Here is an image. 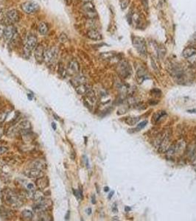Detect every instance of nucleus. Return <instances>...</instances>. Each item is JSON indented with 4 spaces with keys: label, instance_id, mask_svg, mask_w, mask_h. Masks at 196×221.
I'll list each match as a JSON object with an SVG mask.
<instances>
[{
    "label": "nucleus",
    "instance_id": "obj_1",
    "mask_svg": "<svg viewBox=\"0 0 196 221\" xmlns=\"http://www.w3.org/2000/svg\"><path fill=\"white\" fill-rule=\"evenodd\" d=\"M4 201L7 205L14 208H18L22 205V200L14 192V191L10 190H6L4 191L3 194Z\"/></svg>",
    "mask_w": 196,
    "mask_h": 221
},
{
    "label": "nucleus",
    "instance_id": "obj_2",
    "mask_svg": "<svg viewBox=\"0 0 196 221\" xmlns=\"http://www.w3.org/2000/svg\"><path fill=\"white\" fill-rule=\"evenodd\" d=\"M133 46H134L135 50L138 52L139 54L143 57L147 55V46L145 40L140 36H134L132 39Z\"/></svg>",
    "mask_w": 196,
    "mask_h": 221
},
{
    "label": "nucleus",
    "instance_id": "obj_3",
    "mask_svg": "<svg viewBox=\"0 0 196 221\" xmlns=\"http://www.w3.org/2000/svg\"><path fill=\"white\" fill-rule=\"evenodd\" d=\"M116 72L121 78H127L131 74V67L128 61H121L116 66Z\"/></svg>",
    "mask_w": 196,
    "mask_h": 221
},
{
    "label": "nucleus",
    "instance_id": "obj_4",
    "mask_svg": "<svg viewBox=\"0 0 196 221\" xmlns=\"http://www.w3.org/2000/svg\"><path fill=\"white\" fill-rule=\"evenodd\" d=\"M22 10L25 13L27 14H34L37 13L40 9V6L37 2L34 1H27V2H24L21 5Z\"/></svg>",
    "mask_w": 196,
    "mask_h": 221
},
{
    "label": "nucleus",
    "instance_id": "obj_5",
    "mask_svg": "<svg viewBox=\"0 0 196 221\" xmlns=\"http://www.w3.org/2000/svg\"><path fill=\"white\" fill-rule=\"evenodd\" d=\"M20 19V13L17 10L13 9L7 11L5 16V24L7 25H14Z\"/></svg>",
    "mask_w": 196,
    "mask_h": 221
},
{
    "label": "nucleus",
    "instance_id": "obj_6",
    "mask_svg": "<svg viewBox=\"0 0 196 221\" xmlns=\"http://www.w3.org/2000/svg\"><path fill=\"white\" fill-rule=\"evenodd\" d=\"M37 43H38L37 37L35 35H33V34L29 35L24 45V53L26 54H30V52H32L35 49V47L38 45Z\"/></svg>",
    "mask_w": 196,
    "mask_h": 221
},
{
    "label": "nucleus",
    "instance_id": "obj_7",
    "mask_svg": "<svg viewBox=\"0 0 196 221\" xmlns=\"http://www.w3.org/2000/svg\"><path fill=\"white\" fill-rule=\"evenodd\" d=\"M58 50L55 47L44 49V61H46L47 63H52L53 61L56 60L57 57H58Z\"/></svg>",
    "mask_w": 196,
    "mask_h": 221
},
{
    "label": "nucleus",
    "instance_id": "obj_8",
    "mask_svg": "<svg viewBox=\"0 0 196 221\" xmlns=\"http://www.w3.org/2000/svg\"><path fill=\"white\" fill-rule=\"evenodd\" d=\"M83 10L88 19H95L97 16L95 5L91 3V2L84 3L83 6Z\"/></svg>",
    "mask_w": 196,
    "mask_h": 221
},
{
    "label": "nucleus",
    "instance_id": "obj_9",
    "mask_svg": "<svg viewBox=\"0 0 196 221\" xmlns=\"http://www.w3.org/2000/svg\"><path fill=\"white\" fill-rule=\"evenodd\" d=\"M80 71V65L76 60H71L67 70V74L71 76H76Z\"/></svg>",
    "mask_w": 196,
    "mask_h": 221
},
{
    "label": "nucleus",
    "instance_id": "obj_10",
    "mask_svg": "<svg viewBox=\"0 0 196 221\" xmlns=\"http://www.w3.org/2000/svg\"><path fill=\"white\" fill-rule=\"evenodd\" d=\"M159 145V150L161 153H165L168 150V148L170 146V136H169V134H166L162 137V139H161Z\"/></svg>",
    "mask_w": 196,
    "mask_h": 221
},
{
    "label": "nucleus",
    "instance_id": "obj_11",
    "mask_svg": "<svg viewBox=\"0 0 196 221\" xmlns=\"http://www.w3.org/2000/svg\"><path fill=\"white\" fill-rule=\"evenodd\" d=\"M52 206V203L50 201L47 200H44L41 202H38L37 204L33 207L34 211L36 212H43V211H46L50 206Z\"/></svg>",
    "mask_w": 196,
    "mask_h": 221
},
{
    "label": "nucleus",
    "instance_id": "obj_12",
    "mask_svg": "<svg viewBox=\"0 0 196 221\" xmlns=\"http://www.w3.org/2000/svg\"><path fill=\"white\" fill-rule=\"evenodd\" d=\"M17 33L16 29L13 25H7L5 26L3 36L7 41H10L14 38V35Z\"/></svg>",
    "mask_w": 196,
    "mask_h": 221
},
{
    "label": "nucleus",
    "instance_id": "obj_13",
    "mask_svg": "<svg viewBox=\"0 0 196 221\" xmlns=\"http://www.w3.org/2000/svg\"><path fill=\"white\" fill-rule=\"evenodd\" d=\"M34 51V56L35 60L39 63H42L44 61V48L42 44H38L35 47Z\"/></svg>",
    "mask_w": 196,
    "mask_h": 221
},
{
    "label": "nucleus",
    "instance_id": "obj_14",
    "mask_svg": "<svg viewBox=\"0 0 196 221\" xmlns=\"http://www.w3.org/2000/svg\"><path fill=\"white\" fill-rule=\"evenodd\" d=\"M26 175L31 178H38L43 176V170L31 167L27 171H26Z\"/></svg>",
    "mask_w": 196,
    "mask_h": 221
},
{
    "label": "nucleus",
    "instance_id": "obj_15",
    "mask_svg": "<svg viewBox=\"0 0 196 221\" xmlns=\"http://www.w3.org/2000/svg\"><path fill=\"white\" fill-rule=\"evenodd\" d=\"M87 36L91 40L94 41H100L103 38L101 33L100 32L97 30L96 29H90L88 32H87Z\"/></svg>",
    "mask_w": 196,
    "mask_h": 221
},
{
    "label": "nucleus",
    "instance_id": "obj_16",
    "mask_svg": "<svg viewBox=\"0 0 196 221\" xmlns=\"http://www.w3.org/2000/svg\"><path fill=\"white\" fill-rule=\"evenodd\" d=\"M18 128L19 131L22 132V134H25V133L29 132L31 129V124L28 120L22 121L20 123L18 124Z\"/></svg>",
    "mask_w": 196,
    "mask_h": 221
},
{
    "label": "nucleus",
    "instance_id": "obj_17",
    "mask_svg": "<svg viewBox=\"0 0 196 221\" xmlns=\"http://www.w3.org/2000/svg\"><path fill=\"white\" fill-rule=\"evenodd\" d=\"M36 186L40 190H44L49 186V180L47 177H40L37 178Z\"/></svg>",
    "mask_w": 196,
    "mask_h": 221
},
{
    "label": "nucleus",
    "instance_id": "obj_18",
    "mask_svg": "<svg viewBox=\"0 0 196 221\" xmlns=\"http://www.w3.org/2000/svg\"><path fill=\"white\" fill-rule=\"evenodd\" d=\"M196 55V50L193 47H186L183 51L182 55L185 58H190Z\"/></svg>",
    "mask_w": 196,
    "mask_h": 221
},
{
    "label": "nucleus",
    "instance_id": "obj_19",
    "mask_svg": "<svg viewBox=\"0 0 196 221\" xmlns=\"http://www.w3.org/2000/svg\"><path fill=\"white\" fill-rule=\"evenodd\" d=\"M90 88L88 87V86H87L86 83H83V84H80L75 87L76 92L78 94H80V95H84V94H86V92Z\"/></svg>",
    "mask_w": 196,
    "mask_h": 221
},
{
    "label": "nucleus",
    "instance_id": "obj_20",
    "mask_svg": "<svg viewBox=\"0 0 196 221\" xmlns=\"http://www.w3.org/2000/svg\"><path fill=\"white\" fill-rule=\"evenodd\" d=\"M49 27L47 23L45 22H40L38 25V33H40L41 35H46L47 33H48Z\"/></svg>",
    "mask_w": 196,
    "mask_h": 221
},
{
    "label": "nucleus",
    "instance_id": "obj_21",
    "mask_svg": "<svg viewBox=\"0 0 196 221\" xmlns=\"http://www.w3.org/2000/svg\"><path fill=\"white\" fill-rule=\"evenodd\" d=\"M71 83L75 86V87L80 84H83V83H85L86 82V78L83 77V76H78L76 75L75 76V78L71 80Z\"/></svg>",
    "mask_w": 196,
    "mask_h": 221
},
{
    "label": "nucleus",
    "instance_id": "obj_22",
    "mask_svg": "<svg viewBox=\"0 0 196 221\" xmlns=\"http://www.w3.org/2000/svg\"><path fill=\"white\" fill-rule=\"evenodd\" d=\"M147 78V74L146 72L143 69H140V70L137 71V80H138L139 83H142L143 81L145 80Z\"/></svg>",
    "mask_w": 196,
    "mask_h": 221
},
{
    "label": "nucleus",
    "instance_id": "obj_23",
    "mask_svg": "<svg viewBox=\"0 0 196 221\" xmlns=\"http://www.w3.org/2000/svg\"><path fill=\"white\" fill-rule=\"evenodd\" d=\"M33 217V213L30 210L25 209L22 212V218L24 220H32Z\"/></svg>",
    "mask_w": 196,
    "mask_h": 221
},
{
    "label": "nucleus",
    "instance_id": "obj_24",
    "mask_svg": "<svg viewBox=\"0 0 196 221\" xmlns=\"http://www.w3.org/2000/svg\"><path fill=\"white\" fill-rule=\"evenodd\" d=\"M140 117H128L125 120V122L128 124V126H135L137 122L140 121Z\"/></svg>",
    "mask_w": 196,
    "mask_h": 221
},
{
    "label": "nucleus",
    "instance_id": "obj_25",
    "mask_svg": "<svg viewBox=\"0 0 196 221\" xmlns=\"http://www.w3.org/2000/svg\"><path fill=\"white\" fill-rule=\"evenodd\" d=\"M33 199L38 203V202H41L44 201V196L43 193L40 190H38V191L35 192V193L33 194Z\"/></svg>",
    "mask_w": 196,
    "mask_h": 221
},
{
    "label": "nucleus",
    "instance_id": "obj_26",
    "mask_svg": "<svg viewBox=\"0 0 196 221\" xmlns=\"http://www.w3.org/2000/svg\"><path fill=\"white\" fill-rule=\"evenodd\" d=\"M11 211L10 210L4 208V207H1L0 208V215H1V217L2 218H9L11 215Z\"/></svg>",
    "mask_w": 196,
    "mask_h": 221
},
{
    "label": "nucleus",
    "instance_id": "obj_27",
    "mask_svg": "<svg viewBox=\"0 0 196 221\" xmlns=\"http://www.w3.org/2000/svg\"><path fill=\"white\" fill-rule=\"evenodd\" d=\"M166 112L165 111H163V110H160V111H158V112H156V114H154L153 117V121L155 122H157L159 121V119L161 118H162L164 116L166 115Z\"/></svg>",
    "mask_w": 196,
    "mask_h": 221
},
{
    "label": "nucleus",
    "instance_id": "obj_28",
    "mask_svg": "<svg viewBox=\"0 0 196 221\" xmlns=\"http://www.w3.org/2000/svg\"><path fill=\"white\" fill-rule=\"evenodd\" d=\"M31 167H35V168L39 169V170H43L45 168L44 164H42V162H38V161H36V162H33V164H32V166H31Z\"/></svg>",
    "mask_w": 196,
    "mask_h": 221
},
{
    "label": "nucleus",
    "instance_id": "obj_29",
    "mask_svg": "<svg viewBox=\"0 0 196 221\" xmlns=\"http://www.w3.org/2000/svg\"><path fill=\"white\" fill-rule=\"evenodd\" d=\"M147 124H148V121L147 120L142 121V122H141L140 123H139L138 125H137L136 128L132 129V130H134L135 131H140V130H141L142 129H143L145 127V126H147Z\"/></svg>",
    "mask_w": 196,
    "mask_h": 221
},
{
    "label": "nucleus",
    "instance_id": "obj_30",
    "mask_svg": "<svg viewBox=\"0 0 196 221\" xmlns=\"http://www.w3.org/2000/svg\"><path fill=\"white\" fill-rule=\"evenodd\" d=\"M8 111H7V110H2V111H1L0 112V123H2V122H3L6 119V118H7V115H8Z\"/></svg>",
    "mask_w": 196,
    "mask_h": 221
},
{
    "label": "nucleus",
    "instance_id": "obj_31",
    "mask_svg": "<svg viewBox=\"0 0 196 221\" xmlns=\"http://www.w3.org/2000/svg\"><path fill=\"white\" fill-rule=\"evenodd\" d=\"M73 192H74V195H75V196L76 197L77 199L78 200V201H80L81 198L83 197L81 190H73Z\"/></svg>",
    "mask_w": 196,
    "mask_h": 221
},
{
    "label": "nucleus",
    "instance_id": "obj_32",
    "mask_svg": "<svg viewBox=\"0 0 196 221\" xmlns=\"http://www.w3.org/2000/svg\"><path fill=\"white\" fill-rule=\"evenodd\" d=\"M130 3V0H122L120 5H121V8L122 10H125V8H127V7L128 6Z\"/></svg>",
    "mask_w": 196,
    "mask_h": 221
},
{
    "label": "nucleus",
    "instance_id": "obj_33",
    "mask_svg": "<svg viewBox=\"0 0 196 221\" xmlns=\"http://www.w3.org/2000/svg\"><path fill=\"white\" fill-rule=\"evenodd\" d=\"M142 4L143 5V8L146 12L148 11L149 9V4H148V0H142Z\"/></svg>",
    "mask_w": 196,
    "mask_h": 221
},
{
    "label": "nucleus",
    "instance_id": "obj_34",
    "mask_svg": "<svg viewBox=\"0 0 196 221\" xmlns=\"http://www.w3.org/2000/svg\"><path fill=\"white\" fill-rule=\"evenodd\" d=\"M5 26H6V25H5V23H2V22L1 23V22H0V38L2 36H3Z\"/></svg>",
    "mask_w": 196,
    "mask_h": 221
},
{
    "label": "nucleus",
    "instance_id": "obj_35",
    "mask_svg": "<svg viewBox=\"0 0 196 221\" xmlns=\"http://www.w3.org/2000/svg\"><path fill=\"white\" fill-rule=\"evenodd\" d=\"M8 151V147L5 146H0V156L6 153Z\"/></svg>",
    "mask_w": 196,
    "mask_h": 221
},
{
    "label": "nucleus",
    "instance_id": "obj_36",
    "mask_svg": "<svg viewBox=\"0 0 196 221\" xmlns=\"http://www.w3.org/2000/svg\"><path fill=\"white\" fill-rule=\"evenodd\" d=\"M59 73H60L61 75L63 77V78H65V75H66V74H67V71L64 70V68L63 67V66H61V64L60 67H59Z\"/></svg>",
    "mask_w": 196,
    "mask_h": 221
},
{
    "label": "nucleus",
    "instance_id": "obj_37",
    "mask_svg": "<svg viewBox=\"0 0 196 221\" xmlns=\"http://www.w3.org/2000/svg\"><path fill=\"white\" fill-rule=\"evenodd\" d=\"M59 40H60L61 42H62V43H64V42L67 41V40H68V38H67V35H66V34H64V33H62L61 35H60V37H59Z\"/></svg>",
    "mask_w": 196,
    "mask_h": 221
},
{
    "label": "nucleus",
    "instance_id": "obj_38",
    "mask_svg": "<svg viewBox=\"0 0 196 221\" xmlns=\"http://www.w3.org/2000/svg\"><path fill=\"white\" fill-rule=\"evenodd\" d=\"M151 93L153 94H156V95H158V96H160L161 94V91H160V90H159L158 89H153V90L151 91Z\"/></svg>",
    "mask_w": 196,
    "mask_h": 221
},
{
    "label": "nucleus",
    "instance_id": "obj_39",
    "mask_svg": "<svg viewBox=\"0 0 196 221\" xmlns=\"http://www.w3.org/2000/svg\"><path fill=\"white\" fill-rule=\"evenodd\" d=\"M34 187H35V186H34V184L33 183H29L27 185V190H33Z\"/></svg>",
    "mask_w": 196,
    "mask_h": 221
},
{
    "label": "nucleus",
    "instance_id": "obj_40",
    "mask_svg": "<svg viewBox=\"0 0 196 221\" xmlns=\"http://www.w3.org/2000/svg\"><path fill=\"white\" fill-rule=\"evenodd\" d=\"M64 2L67 6H70L72 3V0H64Z\"/></svg>",
    "mask_w": 196,
    "mask_h": 221
},
{
    "label": "nucleus",
    "instance_id": "obj_41",
    "mask_svg": "<svg viewBox=\"0 0 196 221\" xmlns=\"http://www.w3.org/2000/svg\"><path fill=\"white\" fill-rule=\"evenodd\" d=\"M91 203H93V204H95V203H96V201H95V195H92V196H91Z\"/></svg>",
    "mask_w": 196,
    "mask_h": 221
},
{
    "label": "nucleus",
    "instance_id": "obj_42",
    "mask_svg": "<svg viewBox=\"0 0 196 221\" xmlns=\"http://www.w3.org/2000/svg\"><path fill=\"white\" fill-rule=\"evenodd\" d=\"M52 128H53L54 130H56L57 127H56V124H55V122H52Z\"/></svg>",
    "mask_w": 196,
    "mask_h": 221
},
{
    "label": "nucleus",
    "instance_id": "obj_43",
    "mask_svg": "<svg viewBox=\"0 0 196 221\" xmlns=\"http://www.w3.org/2000/svg\"><path fill=\"white\" fill-rule=\"evenodd\" d=\"M112 211H113L114 213L117 212V209H116V206H115V204H114V206H113V207H112Z\"/></svg>",
    "mask_w": 196,
    "mask_h": 221
},
{
    "label": "nucleus",
    "instance_id": "obj_44",
    "mask_svg": "<svg viewBox=\"0 0 196 221\" xmlns=\"http://www.w3.org/2000/svg\"><path fill=\"white\" fill-rule=\"evenodd\" d=\"M2 135H3V129L0 127V138L2 136Z\"/></svg>",
    "mask_w": 196,
    "mask_h": 221
},
{
    "label": "nucleus",
    "instance_id": "obj_45",
    "mask_svg": "<svg viewBox=\"0 0 196 221\" xmlns=\"http://www.w3.org/2000/svg\"><path fill=\"white\" fill-rule=\"evenodd\" d=\"M86 211H87V214H88V215H91V209L88 208V209L86 210Z\"/></svg>",
    "mask_w": 196,
    "mask_h": 221
},
{
    "label": "nucleus",
    "instance_id": "obj_46",
    "mask_svg": "<svg viewBox=\"0 0 196 221\" xmlns=\"http://www.w3.org/2000/svg\"><path fill=\"white\" fill-rule=\"evenodd\" d=\"M69 214H70V212L69 211H68V212H67V215H66V217H65V218H66V220H69Z\"/></svg>",
    "mask_w": 196,
    "mask_h": 221
},
{
    "label": "nucleus",
    "instance_id": "obj_47",
    "mask_svg": "<svg viewBox=\"0 0 196 221\" xmlns=\"http://www.w3.org/2000/svg\"><path fill=\"white\" fill-rule=\"evenodd\" d=\"M80 1H81V2H84V3H86V2H91L92 0H80Z\"/></svg>",
    "mask_w": 196,
    "mask_h": 221
},
{
    "label": "nucleus",
    "instance_id": "obj_48",
    "mask_svg": "<svg viewBox=\"0 0 196 221\" xmlns=\"http://www.w3.org/2000/svg\"><path fill=\"white\" fill-rule=\"evenodd\" d=\"M27 97H28V98L30 100H31L33 99V97H32L31 94H27Z\"/></svg>",
    "mask_w": 196,
    "mask_h": 221
},
{
    "label": "nucleus",
    "instance_id": "obj_49",
    "mask_svg": "<svg viewBox=\"0 0 196 221\" xmlns=\"http://www.w3.org/2000/svg\"><path fill=\"white\" fill-rule=\"evenodd\" d=\"M113 194H114V192H112L110 193V194H109V196H108V198H109V199H111V198H112V195H113Z\"/></svg>",
    "mask_w": 196,
    "mask_h": 221
},
{
    "label": "nucleus",
    "instance_id": "obj_50",
    "mask_svg": "<svg viewBox=\"0 0 196 221\" xmlns=\"http://www.w3.org/2000/svg\"><path fill=\"white\" fill-rule=\"evenodd\" d=\"M125 211H130V210H131V208H128V206H125Z\"/></svg>",
    "mask_w": 196,
    "mask_h": 221
},
{
    "label": "nucleus",
    "instance_id": "obj_51",
    "mask_svg": "<svg viewBox=\"0 0 196 221\" xmlns=\"http://www.w3.org/2000/svg\"><path fill=\"white\" fill-rule=\"evenodd\" d=\"M108 190H109V188H108V186H106V187H105V188H104V191L105 192H108Z\"/></svg>",
    "mask_w": 196,
    "mask_h": 221
},
{
    "label": "nucleus",
    "instance_id": "obj_52",
    "mask_svg": "<svg viewBox=\"0 0 196 221\" xmlns=\"http://www.w3.org/2000/svg\"><path fill=\"white\" fill-rule=\"evenodd\" d=\"M54 116H55V119H57V120H58V119H59V117H56V115H55V114H54Z\"/></svg>",
    "mask_w": 196,
    "mask_h": 221
},
{
    "label": "nucleus",
    "instance_id": "obj_53",
    "mask_svg": "<svg viewBox=\"0 0 196 221\" xmlns=\"http://www.w3.org/2000/svg\"><path fill=\"white\" fill-rule=\"evenodd\" d=\"M113 220H118V218H116V217H114V218H113Z\"/></svg>",
    "mask_w": 196,
    "mask_h": 221
}]
</instances>
